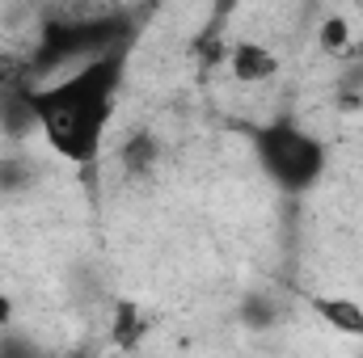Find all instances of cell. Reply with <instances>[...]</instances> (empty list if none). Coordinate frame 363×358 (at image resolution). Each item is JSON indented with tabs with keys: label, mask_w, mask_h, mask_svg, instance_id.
Here are the masks:
<instances>
[{
	"label": "cell",
	"mask_w": 363,
	"mask_h": 358,
	"mask_svg": "<svg viewBox=\"0 0 363 358\" xmlns=\"http://www.w3.org/2000/svg\"><path fill=\"white\" fill-rule=\"evenodd\" d=\"M127 68H131V47H118L60 76L17 85L26 118L64 165L89 169L101 161V148L118 110V93L127 85Z\"/></svg>",
	"instance_id": "1"
},
{
	"label": "cell",
	"mask_w": 363,
	"mask_h": 358,
	"mask_svg": "<svg viewBox=\"0 0 363 358\" xmlns=\"http://www.w3.org/2000/svg\"><path fill=\"white\" fill-rule=\"evenodd\" d=\"M135 34H140V25H135L131 13H123V8L43 17L38 38H34L30 55H26V81H21V85L60 76V72H68V68H77V64H85V59H97V55H106V51L135 47Z\"/></svg>",
	"instance_id": "2"
},
{
	"label": "cell",
	"mask_w": 363,
	"mask_h": 358,
	"mask_svg": "<svg viewBox=\"0 0 363 358\" xmlns=\"http://www.w3.org/2000/svg\"><path fill=\"white\" fill-rule=\"evenodd\" d=\"M245 144H250V156H254L258 173L271 181L283 198L313 194L330 173V144L313 127H304L296 114H274V118L250 122Z\"/></svg>",
	"instance_id": "3"
},
{
	"label": "cell",
	"mask_w": 363,
	"mask_h": 358,
	"mask_svg": "<svg viewBox=\"0 0 363 358\" xmlns=\"http://www.w3.org/2000/svg\"><path fill=\"white\" fill-rule=\"evenodd\" d=\"M308 308L321 325H330L342 337H363V304L351 295H308Z\"/></svg>",
	"instance_id": "4"
},
{
	"label": "cell",
	"mask_w": 363,
	"mask_h": 358,
	"mask_svg": "<svg viewBox=\"0 0 363 358\" xmlns=\"http://www.w3.org/2000/svg\"><path fill=\"white\" fill-rule=\"evenodd\" d=\"M228 68L241 85H267L279 76V55L262 42H237L228 55Z\"/></svg>",
	"instance_id": "5"
},
{
	"label": "cell",
	"mask_w": 363,
	"mask_h": 358,
	"mask_svg": "<svg viewBox=\"0 0 363 358\" xmlns=\"http://www.w3.org/2000/svg\"><path fill=\"white\" fill-rule=\"evenodd\" d=\"M157 161H161V139H157L148 127L131 131V135L118 144V165H123L127 178H152Z\"/></svg>",
	"instance_id": "6"
},
{
	"label": "cell",
	"mask_w": 363,
	"mask_h": 358,
	"mask_svg": "<svg viewBox=\"0 0 363 358\" xmlns=\"http://www.w3.org/2000/svg\"><path fill=\"white\" fill-rule=\"evenodd\" d=\"M43 178V165L30 161V156H0V194H26L34 190Z\"/></svg>",
	"instance_id": "7"
},
{
	"label": "cell",
	"mask_w": 363,
	"mask_h": 358,
	"mask_svg": "<svg viewBox=\"0 0 363 358\" xmlns=\"http://www.w3.org/2000/svg\"><path fill=\"white\" fill-rule=\"evenodd\" d=\"M245 321H250V329H271L274 325V304L267 295H250V299H245Z\"/></svg>",
	"instance_id": "8"
},
{
	"label": "cell",
	"mask_w": 363,
	"mask_h": 358,
	"mask_svg": "<svg viewBox=\"0 0 363 358\" xmlns=\"http://www.w3.org/2000/svg\"><path fill=\"white\" fill-rule=\"evenodd\" d=\"M342 38H347V25H342V17H330V25H325L321 42H325V47H338Z\"/></svg>",
	"instance_id": "9"
},
{
	"label": "cell",
	"mask_w": 363,
	"mask_h": 358,
	"mask_svg": "<svg viewBox=\"0 0 363 358\" xmlns=\"http://www.w3.org/2000/svg\"><path fill=\"white\" fill-rule=\"evenodd\" d=\"M13 321H17V304H13V295L0 291V329H13Z\"/></svg>",
	"instance_id": "10"
}]
</instances>
